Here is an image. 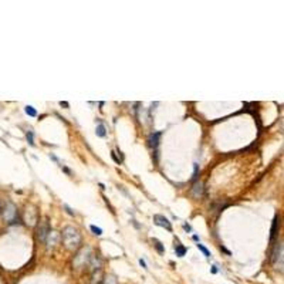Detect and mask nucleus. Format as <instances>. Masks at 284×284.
I'll return each mask as SVG.
<instances>
[{"instance_id":"nucleus-25","label":"nucleus","mask_w":284,"mask_h":284,"mask_svg":"<svg viewBox=\"0 0 284 284\" xmlns=\"http://www.w3.org/2000/svg\"><path fill=\"white\" fill-rule=\"evenodd\" d=\"M212 273H213V274H216V273H217V268H216V266H213V267H212Z\"/></svg>"},{"instance_id":"nucleus-24","label":"nucleus","mask_w":284,"mask_h":284,"mask_svg":"<svg viewBox=\"0 0 284 284\" xmlns=\"http://www.w3.org/2000/svg\"><path fill=\"white\" fill-rule=\"evenodd\" d=\"M64 207H66V209H67V212H68V213H70V214H74V212H73V210H71V209H70V207H68V206H67V205L64 206Z\"/></svg>"},{"instance_id":"nucleus-12","label":"nucleus","mask_w":284,"mask_h":284,"mask_svg":"<svg viewBox=\"0 0 284 284\" xmlns=\"http://www.w3.org/2000/svg\"><path fill=\"white\" fill-rule=\"evenodd\" d=\"M97 135L99 136V138H104V136L107 135V129H105V125L104 124H99L98 127H97Z\"/></svg>"},{"instance_id":"nucleus-11","label":"nucleus","mask_w":284,"mask_h":284,"mask_svg":"<svg viewBox=\"0 0 284 284\" xmlns=\"http://www.w3.org/2000/svg\"><path fill=\"white\" fill-rule=\"evenodd\" d=\"M88 263H90V266L92 267V270H95V268H101V259H99L98 256L91 254Z\"/></svg>"},{"instance_id":"nucleus-15","label":"nucleus","mask_w":284,"mask_h":284,"mask_svg":"<svg viewBox=\"0 0 284 284\" xmlns=\"http://www.w3.org/2000/svg\"><path fill=\"white\" fill-rule=\"evenodd\" d=\"M198 249H199V250H200V251H202L203 254H205V257H210V251L207 250V249H206V247L203 246V244L198 243Z\"/></svg>"},{"instance_id":"nucleus-18","label":"nucleus","mask_w":284,"mask_h":284,"mask_svg":"<svg viewBox=\"0 0 284 284\" xmlns=\"http://www.w3.org/2000/svg\"><path fill=\"white\" fill-rule=\"evenodd\" d=\"M90 229L92 230V233H94V235H97V236H101V235H102V229H99V227L94 226V225H91Z\"/></svg>"},{"instance_id":"nucleus-19","label":"nucleus","mask_w":284,"mask_h":284,"mask_svg":"<svg viewBox=\"0 0 284 284\" xmlns=\"http://www.w3.org/2000/svg\"><path fill=\"white\" fill-rule=\"evenodd\" d=\"M27 141H29V144L31 145V146H33V145H34V139H33V132H31V131H29V132H27Z\"/></svg>"},{"instance_id":"nucleus-16","label":"nucleus","mask_w":284,"mask_h":284,"mask_svg":"<svg viewBox=\"0 0 284 284\" xmlns=\"http://www.w3.org/2000/svg\"><path fill=\"white\" fill-rule=\"evenodd\" d=\"M277 216L274 217V220H273V226H271V239L274 237V236L277 235Z\"/></svg>"},{"instance_id":"nucleus-9","label":"nucleus","mask_w":284,"mask_h":284,"mask_svg":"<svg viewBox=\"0 0 284 284\" xmlns=\"http://www.w3.org/2000/svg\"><path fill=\"white\" fill-rule=\"evenodd\" d=\"M161 136H162V132H153V134H151V135H149V146L153 149L158 148Z\"/></svg>"},{"instance_id":"nucleus-1","label":"nucleus","mask_w":284,"mask_h":284,"mask_svg":"<svg viewBox=\"0 0 284 284\" xmlns=\"http://www.w3.org/2000/svg\"><path fill=\"white\" fill-rule=\"evenodd\" d=\"M61 240L63 244L66 246V249L68 250H75L78 249L80 244H81V235L80 232L73 226H67L63 229L61 233Z\"/></svg>"},{"instance_id":"nucleus-21","label":"nucleus","mask_w":284,"mask_h":284,"mask_svg":"<svg viewBox=\"0 0 284 284\" xmlns=\"http://www.w3.org/2000/svg\"><path fill=\"white\" fill-rule=\"evenodd\" d=\"M60 105H61V107H64V108L70 107V105H68V102H66V101H61V102H60Z\"/></svg>"},{"instance_id":"nucleus-17","label":"nucleus","mask_w":284,"mask_h":284,"mask_svg":"<svg viewBox=\"0 0 284 284\" xmlns=\"http://www.w3.org/2000/svg\"><path fill=\"white\" fill-rule=\"evenodd\" d=\"M176 256H179V257H182V256H185V253H186V249L183 246H176Z\"/></svg>"},{"instance_id":"nucleus-2","label":"nucleus","mask_w":284,"mask_h":284,"mask_svg":"<svg viewBox=\"0 0 284 284\" xmlns=\"http://www.w3.org/2000/svg\"><path fill=\"white\" fill-rule=\"evenodd\" d=\"M271 263L276 268L283 267V243H277L271 253Z\"/></svg>"},{"instance_id":"nucleus-13","label":"nucleus","mask_w":284,"mask_h":284,"mask_svg":"<svg viewBox=\"0 0 284 284\" xmlns=\"http://www.w3.org/2000/svg\"><path fill=\"white\" fill-rule=\"evenodd\" d=\"M152 243H153V246H155V249H156V250L159 251L161 254L165 251V249H164V246H162V243H161V242H159L158 239H152Z\"/></svg>"},{"instance_id":"nucleus-22","label":"nucleus","mask_w":284,"mask_h":284,"mask_svg":"<svg viewBox=\"0 0 284 284\" xmlns=\"http://www.w3.org/2000/svg\"><path fill=\"white\" fill-rule=\"evenodd\" d=\"M183 229H185L186 232H190V230H192V229H190V226H189V225H186V223L183 225Z\"/></svg>"},{"instance_id":"nucleus-6","label":"nucleus","mask_w":284,"mask_h":284,"mask_svg":"<svg viewBox=\"0 0 284 284\" xmlns=\"http://www.w3.org/2000/svg\"><path fill=\"white\" fill-rule=\"evenodd\" d=\"M153 222H155V225L164 227V229H166L168 232H172V225H171V222H169L165 216H162V214H155V216H153Z\"/></svg>"},{"instance_id":"nucleus-14","label":"nucleus","mask_w":284,"mask_h":284,"mask_svg":"<svg viewBox=\"0 0 284 284\" xmlns=\"http://www.w3.org/2000/svg\"><path fill=\"white\" fill-rule=\"evenodd\" d=\"M24 111H26V114H27V115H30V117H36V115H37V111H36V110H34L31 105H27Z\"/></svg>"},{"instance_id":"nucleus-7","label":"nucleus","mask_w":284,"mask_h":284,"mask_svg":"<svg viewBox=\"0 0 284 284\" xmlns=\"http://www.w3.org/2000/svg\"><path fill=\"white\" fill-rule=\"evenodd\" d=\"M104 283V271L102 268H95L91 274L90 284H102Z\"/></svg>"},{"instance_id":"nucleus-3","label":"nucleus","mask_w":284,"mask_h":284,"mask_svg":"<svg viewBox=\"0 0 284 284\" xmlns=\"http://www.w3.org/2000/svg\"><path fill=\"white\" fill-rule=\"evenodd\" d=\"M36 233H37V239L38 240L45 242V239H47V236H49V233H50V225H49V222H47V219L41 220V222L37 225V230H36Z\"/></svg>"},{"instance_id":"nucleus-20","label":"nucleus","mask_w":284,"mask_h":284,"mask_svg":"<svg viewBox=\"0 0 284 284\" xmlns=\"http://www.w3.org/2000/svg\"><path fill=\"white\" fill-rule=\"evenodd\" d=\"M198 171H199V165L195 164V171H193V178H196V175H198Z\"/></svg>"},{"instance_id":"nucleus-8","label":"nucleus","mask_w":284,"mask_h":284,"mask_svg":"<svg viewBox=\"0 0 284 284\" xmlns=\"http://www.w3.org/2000/svg\"><path fill=\"white\" fill-rule=\"evenodd\" d=\"M205 193V188H203V183L202 182H195L193 186H192V195L193 198L196 199H200Z\"/></svg>"},{"instance_id":"nucleus-5","label":"nucleus","mask_w":284,"mask_h":284,"mask_svg":"<svg viewBox=\"0 0 284 284\" xmlns=\"http://www.w3.org/2000/svg\"><path fill=\"white\" fill-rule=\"evenodd\" d=\"M90 249H84V250H81L78 253V254L75 256V260H74V264L75 266H82V264L88 263V260H90Z\"/></svg>"},{"instance_id":"nucleus-10","label":"nucleus","mask_w":284,"mask_h":284,"mask_svg":"<svg viewBox=\"0 0 284 284\" xmlns=\"http://www.w3.org/2000/svg\"><path fill=\"white\" fill-rule=\"evenodd\" d=\"M58 233L57 232H51L50 230V233H49V236H47V239H45V243H47V246H49V249L50 247H54L56 246V243H57V240H58Z\"/></svg>"},{"instance_id":"nucleus-26","label":"nucleus","mask_w":284,"mask_h":284,"mask_svg":"<svg viewBox=\"0 0 284 284\" xmlns=\"http://www.w3.org/2000/svg\"><path fill=\"white\" fill-rule=\"evenodd\" d=\"M0 210H2V206H0Z\"/></svg>"},{"instance_id":"nucleus-4","label":"nucleus","mask_w":284,"mask_h":284,"mask_svg":"<svg viewBox=\"0 0 284 284\" xmlns=\"http://www.w3.org/2000/svg\"><path fill=\"white\" fill-rule=\"evenodd\" d=\"M3 217H4V220H7L9 223H14V220H16V217H17V209L13 203H7V205L4 206Z\"/></svg>"},{"instance_id":"nucleus-23","label":"nucleus","mask_w":284,"mask_h":284,"mask_svg":"<svg viewBox=\"0 0 284 284\" xmlns=\"http://www.w3.org/2000/svg\"><path fill=\"white\" fill-rule=\"evenodd\" d=\"M139 264H141V266H142V267H144V268H148V267H146V263H145V261H144V260H142V259L139 260Z\"/></svg>"}]
</instances>
